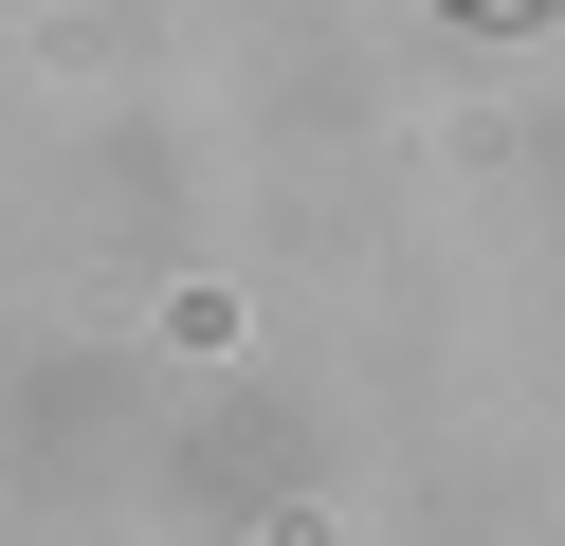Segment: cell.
Here are the masks:
<instances>
[{"instance_id":"cell-1","label":"cell","mask_w":565,"mask_h":546,"mask_svg":"<svg viewBox=\"0 0 565 546\" xmlns=\"http://www.w3.org/2000/svg\"><path fill=\"white\" fill-rule=\"evenodd\" d=\"M456 19H547V0H456Z\"/></svg>"}]
</instances>
